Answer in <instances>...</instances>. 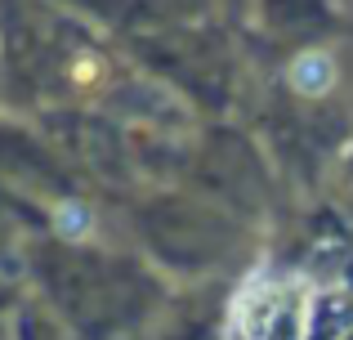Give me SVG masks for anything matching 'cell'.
<instances>
[{"instance_id": "3", "label": "cell", "mask_w": 353, "mask_h": 340, "mask_svg": "<svg viewBox=\"0 0 353 340\" xmlns=\"http://www.w3.org/2000/svg\"><path fill=\"white\" fill-rule=\"evenodd\" d=\"M59 228L68 237H81L90 228V210L85 206H72V201H68V206H59Z\"/></svg>"}, {"instance_id": "2", "label": "cell", "mask_w": 353, "mask_h": 340, "mask_svg": "<svg viewBox=\"0 0 353 340\" xmlns=\"http://www.w3.org/2000/svg\"><path fill=\"white\" fill-rule=\"evenodd\" d=\"M331 81H336V63L327 54H300L291 63V86L300 94H322V90H331Z\"/></svg>"}, {"instance_id": "1", "label": "cell", "mask_w": 353, "mask_h": 340, "mask_svg": "<svg viewBox=\"0 0 353 340\" xmlns=\"http://www.w3.org/2000/svg\"><path fill=\"white\" fill-rule=\"evenodd\" d=\"M304 305L300 291L282 282H259L241 296L233 318V340H300Z\"/></svg>"}]
</instances>
